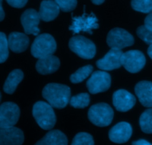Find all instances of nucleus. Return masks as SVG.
<instances>
[{"label":"nucleus","instance_id":"nucleus-1","mask_svg":"<svg viewBox=\"0 0 152 145\" xmlns=\"http://www.w3.org/2000/svg\"><path fill=\"white\" fill-rule=\"evenodd\" d=\"M42 96L53 108L63 109L71 100V89L66 85L48 83L43 89Z\"/></svg>","mask_w":152,"mask_h":145},{"label":"nucleus","instance_id":"nucleus-2","mask_svg":"<svg viewBox=\"0 0 152 145\" xmlns=\"http://www.w3.org/2000/svg\"><path fill=\"white\" fill-rule=\"evenodd\" d=\"M48 103L38 101L33 107V116L42 129L50 130L54 127L56 122V115Z\"/></svg>","mask_w":152,"mask_h":145},{"label":"nucleus","instance_id":"nucleus-3","mask_svg":"<svg viewBox=\"0 0 152 145\" xmlns=\"http://www.w3.org/2000/svg\"><path fill=\"white\" fill-rule=\"evenodd\" d=\"M56 50V41L49 34H42L37 36L31 49V54L38 59L53 55Z\"/></svg>","mask_w":152,"mask_h":145},{"label":"nucleus","instance_id":"nucleus-4","mask_svg":"<svg viewBox=\"0 0 152 145\" xmlns=\"http://www.w3.org/2000/svg\"><path fill=\"white\" fill-rule=\"evenodd\" d=\"M88 117L92 124L104 127L111 124L114 118V111L108 104L99 103L92 106L88 110Z\"/></svg>","mask_w":152,"mask_h":145},{"label":"nucleus","instance_id":"nucleus-5","mask_svg":"<svg viewBox=\"0 0 152 145\" xmlns=\"http://www.w3.org/2000/svg\"><path fill=\"white\" fill-rule=\"evenodd\" d=\"M68 46L73 52L83 59H92L96 54V46L94 43L83 36L73 37L69 40Z\"/></svg>","mask_w":152,"mask_h":145},{"label":"nucleus","instance_id":"nucleus-6","mask_svg":"<svg viewBox=\"0 0 152 145\" xmlns=\"http://www.w3.org/2000/svg\"><path fill=\"white\" fill-rule=\"evenodd\" d=\"M85 7L84 13L82 16L73 17L72 23L69 27V30L72 31L73 34H79L81 31L92 34V30L99 28L97 18L93 13H91L89 15L86 14Z\"/></svg>","mask_w":152,"mask_h":145},{"label":"nucleus","instance_id":"nucleus-7","mask_svg":"<svg viewBox=\"0 0 152 145\" xmlns=\"http://www.w3.org/2000/svg\"><path fill=\"white\" fill-rule=\"evenodd\" d=\"M122 65L130 73H137L144 68L146 63L145 55L139 50H130L123 54Z\"/></svg>","mask_w":152,"mask_h":145},{"label":"nucleus","instance_id":"nucleus-8","mask_svg":"<svg viewBox=\"0 0 152 145\" xmlns=\"http://www.w3.org/2000/svg\"><path fill=\"white\" fill-rule=\"evenodd\" d=\"M107 43L110 48L123 49L133 46L134 43V37L124 29L115 28L111 30L107 36Z\"/></svg>","mask_w":152,"mask_h":145},{"label":"nucleus","instance_id":"nucleus-9","mask_svg":"<svg viewBox=\"0 0 152 145\" xmlns=\"http://www.w3.org/2000/svg\"><path fill=\"white\" fill-rule=\"evenodd\" d=\"M20 116L19 107L13 102L3 103L0 106V129L14 127Z\"/></svg>","mask_w":152,"mask_h":145},{"label":"nucleus","instance_id":"nucleus-10","mask_svg":"<svg viewBox=\"0 0 152 145\" xmlns=\"http://www.w3.org/2000/svg\"><path fill=\"white\" fill-rule=\"evenodd\" d=\"M111 83V77L108 73L103 71H96L92 73L86 85L89 92L94 95L108 90Z\"/></svg>","mask_w":152,"mask_h":145},{"label":"nucleus","instance_id":"nucleus-11","mask_svg":"<svg viewBox=\"0 0 152 145\" xmlns=\"http://www.w3.org/2000/svg\"><path fill=\"white\" fill-rule=\"evenodd\" d=\"M123 54L122 49L111 48L103 58L96 61V66L103 71H111L120 68L123 66L121 61Z\"/></svg>","mask_w":152,"mask_h":145},{"label":"nucleus","instance_id":"nucleus-12","mask_svg":"<svg viewBox=\"0 0 152 145\" xmlns=\"http://www.w3.org/2000/svg\"><path fill=\"white\" fill-rule=\"evenodd\" d=\"M39 13L34 9H28L21 16V23L26 34L38 36L40 32L39 24L40 22Z\"/></svg>","mask_w":152,"mask_h":145},{"label":"nucleus","instance_id":"nucleus-13","mask_svg":"<svg viewBox=\"0 0 152 145\" xmlns=\"http://www.w3.org/2000/svg\"><path fill=\"white\" fill-rule=\"evenodd\" d=\"M136 104V98L125 89H119L113 95V104L117 111L125 113L133 108Z\"/></svg>","mask_w":152,"mask_h":145},{"label":"nucleus","instance_id":"nucleus-14","mask_svg":"<svg viewBox=\"0 0 152 145\" xmlns=\"http://www.w3.org/2000/svg\"><path fill=\"white\" fill-rule=\"evenodd\" d=\"M132 135V127L128 122H120L113 127L109 131L108 136L112 142L124 144L130 139Z\"/></svg>","mask_w":152,"mask_h":145},{"label":"nucleus","instance_id":"nucleus-15","mask_svg":"<svg viewBox=\"0 0 152 145\" xmlns=\"http://www.w3.org/2000/svg\"><path fill=\"white\" fill-rule=\"evenodd\" d=\"M24 134L20 129L15 127L0 129V145H22Z\"/></svg>","mask_w":152,"mask_h":145},{"label":"nucleus","instance_id":"nucleus-16","mask_svg":"<svg viewBox=\"0 0 152 145\" xmlns=\"http://www.w3.org/2000/svg\"><path fill=\"white\" fill-rule=\"evenodd\" d=\"M134 92L143 107L152 108V82L143 80L135 86Z\"/></svg>","mask_w":152,"mask_h":145},{"label":"nucleus","instance_id":"nucleus-17","mask_svg":"<svg viewBox=\"0 0 152 145\" xmlns=\"http://www.w3.org/2000/svg\"><path fill=\"white\" fill-rule=\"evenodd\" d=\"M60 66L59 58L53 55L40 58L36 64V69L41 74H49L57 71Z\"/></svg>","mask_w":152,"mask_h":145},{"label":"nucleus","instance_id":"nucleus-18","mask_svg":"<svg viewBox=\"0 0 152 145\" xmlns=\"http://www.w3.org/2000/svg\"><path fill=\"white\" fill-rule=\"evenodd\" d=\"M7 40L9 49L15 53H22L25 52L29 46V38L23 33H10Z\"/></svg>","mask_w":152,"mask_h":145},{"label":"nucleus","instance_id":"nucleus-19","mask_svg":"<svg viewBox=\"0 0 152 145\" xmlns=\"http://www.w3.org/2000/svg\"><path fill=\"white\" fill-rule=\"evenodd\" d=\"M59 10V5L54 0H44L40 4L39 13L42 20L50 22L57 17Z\"/></svg>","mask_w":152,"mask_h":145},{"label":"nucleus","instance_id":"nucleus-20","mask_svg":"<svg viewBox=\"0 0 152 145\" xmlns=\"http://www.w3.org/2000/svg\"><path fill=\"white\" fill-rule=\"evenodd\" d=\"M34 145H68V138L61 131H49L41 140Z\"/></svg>","mask_w":152,"mask_h":145},{"label":"nucleus","instance_id":"nucleus-21","mask_svg":"<svg viewBox=\"0 0 152 145\" xmlns=\"http://www.w3.org/2000/svg\"><path fill=\"white\" fill-rule=\"evenodd\" d=\"M24 77V74L20 69H14L7 76L5 82H4L3 90L5 93L11 95L16 90V87L22 80Z\"/></svg>","mask_w":152,"mask_h":145},{"label":"nucleus","instance_id":"nucleus-22","mask_svg":"<svg viewBox=\"0 0 152 145\" xmlns=\"http://www.w3.org/2000/svg\"><path fill=\"white\" fill-rule=\"evenodd\" d=\"M140 125L145 133L152 134V108L147 109L140 118Z\"/></svg>","mask_w":152,"mask_h":145},{"label":"nucleus","instance_id":"nucleus-23","mask_svg":"<svg viewBox=\"0 0 152 145\" xmlns=\"http://www.w3.org/2000/svg\"><path fill=\"white\" fill-rule=\"evenodd\" d=\"M93 71V66L91 65L81 67L70 77V80L73 83H80L86 80Z\"/></svg>","mask_w":152,"mask_h":145},{"label":"nucleus","instance_id":"nucleus-24","mask_svg":"<svg viewBox=\"0 0 152 145\" xmlns=\"http://www.w3.org/2000/svg\"><path fill=\"white\" fill-rule=\"evenodd\" d=\"M69 104L76 109L86 108L90 104V96L88 93H80L74 95L71 98Z\"/></svg>","mask_w":152,"mask_h":145},{"label":"nucleus","instance_id":"nucleus-25","mask_svg":"<svg viewBox=\"0 0 152 145\" xmlns=\"http://www.w3.org/2000/svg\"><path fill=\"white\" fill-rule=\"evenodd\" d=\"M131 4L136 11L144 13L152 12V0H132Z\"/></svg>","mask_w":152,"mask_h":145},{"label":"nucleus","instance_id":"nucleus-26","mask_svg":"<svg viewBox=\"0 0 152 145\" xmlns=\"http://www.w3.org/2000/svg\"><path fill=\"white\" fill-rule=\"evenodd\" d=\"M9 56V46L7 37L3 32H0V63L7 60Z\"/></svg>","mask_w":152,"mask_h":145},{"label":"nucleus","instance_id":"nucleus-27","mask_svg":"<svg viewBox=\"0 0 152 145\" xmlns=\"http://www.w3.org/2000/svg\"><path fill=\"white\" fill-rule=\"evenodd\" d=\"M71 145H94L93 137L87 132H79L73 139Z\"/></svg>","mask_w":152,"mask_h":145},{"label":"nucleus","instance_id":"nucleus-28","mask_svg":"<svg viewBox=\"0 0 152 145\" xmlns=\"http://www.w3.org/2000/svg\"><path fill=\"white\" fill-rule=\"evenodd\" d=\"M137 34L146 44L152 45V31L148 30L145 25H141L137 29Z\"/></svg>","mask_w":152,"mask_h":145},{"label":"nucleus","instance_id":"nucleus-29","mask_svg":"<svg viewBox=\"0 0 152 145\" xmlns=\"http://www.w3.org/2000/svg\"><path fill=\"white\" fill-rule=\"evenodd\" d=\"M59 5L60 10L64 12H70L76 8L77 0H54Z\"/></svg>","mask_w":152,"mask_h":145},{"label":"nucleus","instance_id":"nucleus-30","mask_svg":"<svg viewBox=\"0 0 152 145\" xmlns=\"http://www.w3.org/2000/svg\"><path fill=\"white\" fill-rule=\"evenodd\" d=\"M28 0H6L8 4L16 8H22L25 7Z\"/></svg>","mask_w":152,"mask_h":145},{"label":"nucleus","instance_id":"nucleus-31","mask_svg":"<svg viewBox=\"0 0 152 145\" xmlns=\"http://www.w3.org/2000/svg\"><path fill=\"white\" fill-rule=\"evenodd\" d=\"M144 23H145V26L148 28L150 31H152V12L149 13L148 14V16L145 17V21H144Z\"/></svg>","mask_w":152,"mask_h":145},{"label":"nucleus","instance_id":"nucleus-32","mask_svg":"<svg viewBox=\"0 0 152 145\" xmlns=\"http://www.w3.org/2000/svg\"><path fill=\"white\" fill-rule=\"evenodd\" d=\"M132 145H152V144L148 142V141H147L146 140L140 139L138 140V141H134V142L132 143Z\"/></svg>","mask_w":152,"mask_h":145},{"label":"nucleus","instance_id":"nucleus-33","mask_svg":"<svg viewBox=\"0 0 152 145\" xmlns=\"http://www.w3.org/2000/svg\"><path fill=\"white\" fill-rule=\"evenodd\" d=\"M4 12L2 7V0H0V22L4 19Z\"/></svg>","mask_w":152,"mask_h":145},{"label":"nucleus","instance_id":"nucleus-34","mask_svg":"<svg viewBox=\"0 0 152 145\" xmlns=\"http://www.w3.org/2000/svg\"><path fill=\"white\" fill-rule=\"evenodd\" d=\"M91 1L94 3V4L99 5V4H102V3L105 1V0H91Z\"/></svg>","mask_w":152,"mask_h":145},{"label":"nucleus","instance_id":"nucleus-35","mask_svg":"<svg viewBox=\"0 0 152 145\" xmlns=\"http://www.w3.org/2000/svg\"><path fill=\"white\" fill-rule=\"evenodd\" d=\"M147 52H148V56H149L150 57H151V59L152 60V45H151V46H149V47H148Z\"/></svg>","mask_w":152,"mask_h":145},{"label":"nucleus","instance_id":"nucleus-36","mask_svg":"<svg viewBox=\"0 0 152 145\" xmlns=\"http://www.w3.org/2000/svg\"><path fill=\"white\" fill-rule=\"evenodd\" d=\"M1 92H0V101H1Z\"/></svg>","mask_w":152,"mask_h":145}]
</instances>
